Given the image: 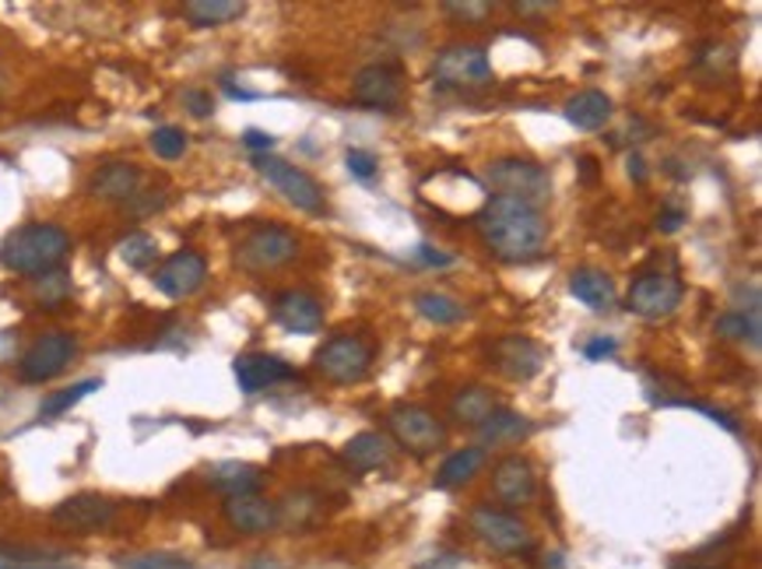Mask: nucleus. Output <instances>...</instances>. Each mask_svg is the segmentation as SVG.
<instances>
[{"instance_id":"4be33fe9","label":"nucleus","mask_w":762,"mask_h":569,"mask_svg":"<svg viewBox=\"0 0 762 569\" xmlns=\"http://www.w3.org/2000/svg\"><path fill=\"white\" fill-rule=\"evenodd\" d=\"M562 120L569 127L583 130V135H594V130H601L608 120H612V99H608V95L598 92V88L580 92L562 106Z\"/></svg>"},{"instance_id":"393cba45","label":"nucleus","mask_w":762,"mask_h":569,"mask_svg":"<svg viewBox=\"0 0 762 569\" xmlns=\"http://www.w3.org/2000/svg\"><path fill=\"white\" fill-rule=\"evenodd\" d=\"M495 408H500V397L489 387H464L461 394H453V401H450L453 419L461 426H474V429H479Z\"/></svg>"},{"instance_id":"b1692460","label":"nucleus","mask_w":762,"mask_h":569,"mask_svg":"<svg viewBox=\"0 0 762 569\" xmlns=\"http://www.w3.org/2000/svg\"><path fill=\"white\" fill-rule=\"evenodd\" d=\"M485 447H464V450H453L450 458L440 464L436 471V489H461L468 485L474 474L485 468Z\"/></svg>"},{"instance_id":"09e8293b","label":"nucleus","mask_w":762,"mask_h":569,"mask_svg":"<svg viewBox=\"0 0 762 569\" xmlns=\"http://www.w3.org/2000/svg\"><path fill=\"white\" fill-rule=\"evenodd\" d=\"M513 8H517V14H524V18H538V14L551 11L556 4H530V0H520V4H513Z\"/></svg>"},{"instance_id":"2eb2a0df","label":"nucleus","mask_w":762,"mask_h":569,"mask_svg":"<svg viewBox=\"0 0 762 569\" xmlns=\"http://www.w3.org/2000/svg\"><path fill=\"white\" fill-rule=\"evenodd\" d=\"M207 278V260L197 250H180L155 271V289L169 299L194 296Z\"/></svg>"},{"instance_id":"a878e982","label":"nucleus","mask_w":762,"mask_h":569,"mask_svg":"<svg viewBox=\"0 0 762 569\" xmlns=\"http://www.w3.org/2000/svg\"><path fill=\"white\" fill-rule=\"evenodd\" d=\"M530 429H535V426H530V419H524V415H517V411H506V408H495L489 419L479 426L485 447L517 443V440H524V436H530Z\"/></svg>"},{"instance_id":"20e7f679","label":"nucleus","mask_w":762,"mask_h":569,"mask_svg":"<svg viewBox=\"0 0 762 569\" xmlns=\"http://www.w3.org/2000/svg\"><path fill=\"white\" fill-rule=\"evenodd\" d=\"M387 429H390V440L405 453H411L415 461L432 458V453L443 450L447 443V426L436 419L432 411L418 408V405H397L387 415Z\"/></svg>"},{"instance_id":"423d86ee","label":"nucleus","mask_w":762,"mask_h":569,"mask_svg":"<svg viewBox=\"0 0 762 569\" xmlns=\"http://www.w3.org/2000/svg\"><path fill=\"white\" fill-rule=\"evenodd\" d=\"M296 254H299V239L292 229H285V225H260V229L246 233L239 239L236 264L250 275H264V271L285 268Z\"/></svg>"},{"instance_id":"c85d7f7f","label":"nucleus","mask_w":762,"mask_h":569,"mask_svg":"<svg viewBox=\"0 0 762 569\" xmlns=\"http://www.w3.org/2000/svg\"><path fill=\"white\" fill-rule=\"evenodd\" d=\"M71 292H74V281H71V271L64 268H53V271H46V275H40L32 281V299L40 302L43 310H56V307H64V302L71 299Z\"/></svg>"},{"instance_id":"a211bd4d","label":"nucleus","mask_w":762,"mask_h":569,"mask_svg":"<svg viewBox=\"0 0 762 569\" xmlns=\"http://www.w3.org/2000/svg\"><path fill=\"white\" fill-rule=\"evenodd\" d=\"M225 520L233 524L239 535H264V530L278 527V506L264 500L260 492H246V496L225 500Z\"/></svg>"},{"instance_id":"7ed1b4c3","label":"nucleus","mask_w":762,"mask_h":569,"mask_svg":"<svg viewBox=\"0 0 762 569\" xmlns=\"http://www.w3.org/2000/svg\"><path fill=\"white\" fill-rule=\"evenodd\" d=\"M250 165L278 190L285 201L296 204L299 212H307V215L328 212V197H323V190L316 186V180L310 173H302L299 165L285 162L281 155H271V151H257V155H250Z\"/></svg>"},{"instance_id":"cd10ccee","label":"nucleus","mask_w":762,"mask_h":569,"mask_svg":"<svg viewBox=\"0 0 762 569\" xmlns=\"http://www.w3.org/2000/svg\"><path fill=\"white\" fill-rule=\"evenodd\" d=\"M212 482L222 496H246V492H257L260 485V471L254 464H243V461H222L212 468Z\"/></svg>"},{"instance_id":"a18cd8bd","label":"nucleus","mask_w":762,"mask_h":569,"mask_svg":"<svg viewBox=\"0 0 762 569\" xmlns=\"http://www.w3.org/2000/svg\"><path fill=\"white\" fill-rule=\"evenodd\" d=\"M418 569H468V562L461 556H436V559L422 562Z\"/></svg>"},{"instance_id":"3c124183","label":"nucleus","mask_w":762,"mask_h":569,"mask_svg":"<svg viewBox=\"0 0 762 569\" xmlns=\"http://www.w3.org/2000/svg\"><path fill=\"white\" fill-rule=\"evenodd\" d=\"M580 165H583V173H587V183H594V173H598V165H594V162H590V159H583Z\"/></svg>"},{"instance_id":"dca6fc26","label":"nucleus","mask_w":762,"mask_h":569,"mask_svg":"<svg viewBox=\"0 0 762 569\" xmlns=\"http://www.w3.org/2000/svg\"><path fill=\"white\" fill-rule=\"evenodd\" d=\"M492 492H495V500H500L503 506H509V509L527 506L530 500H535V492H538L535 468H530L524 458H506L492 474Z\"/></svg>"},{"instance_id":"5701e85b","label":"nucleus","mask_w":762,"mask_h":569,"mask_svg":"<svg viewBox=\"0 0 762 569\" xmlns=\"http://www.w3.org/2000/svg\"><path fill=\"white\" fill-rule=\"evenodd\" d=\"M569 292L577 302H583L587 310H612L615 307V281L598 268H580L569 278Z\"/></svg>"},{"instance_id":"7c9ffc66","label":"nucleus","mask_w":762,"mask_h":569,"mask_svg":"<svg viewBox=\"0 0 762 569\" xmlns=\"http://www.w3.org/2000/svg\"><path fill=\"white\" fill-rule=\"evenodd\" d=\"M95 390H103V379H82V384H71V387H64V390L50 394L46 401H43V408H40V415H43V419H53V415H64V411H71L74 405H78L82 397H88V394H95Z\"/></svg>"},{"instance_id":"a19ab883","label":"nucleus","mask_w":762,"mask_h":569,"mask_svg":"<svg viewBox=\"0 0 762 569\" xmlns=\"http://www.w3.org/2000/svg\"><path fill=\"white\" fill-rule=\"evenodd\" d=\"M418 257L426 260V268H450L453 264V254H447V250H440V246H432V243H422L418 246Z\"/></svg>"},{"instance_id":"e433bc0d","label":"nucleus","mask_w":762,"mask_h":569,"mask_svg":"<svg viewBox=\"0 0 762 569\" xmlns=\"http://www.w3.org/2000/svg\"><path fill=\"white\" fill-rule=\"evenodd\" d=\"M345 165H348V173L358 176V180H373L379 173V162L373 151H362V148H352L348 155H345Z\"/></svg>"},{"instance_id":"2f4dec72","label":"nucleus","mask_w":762,"mask_h":569,"mask_svg":"<svg viewBox=\"0 0 762 569\" xmlns=\"http://www.w3.org/2000/svg\"><path fill=\"white\" fill-rule=\"evenodd\" d=\"M415 310L422 313V320H432V324H457V320H464V307L461 302H453L440 292H426V296H418L415 302Z\"/></svg>"},{"instance_id":"bb28decb","label":"nucleus","mask_w":762,"mask_h":569,"mask_svg":"<svg viewBox=\"0 0 762 569\" xmlns=\"http://www.w3.org/2000/svg\"><path fill=\"white\" fill-rule=\"evenodd\" d=\"M243 11H246L243 0H186L183 4V18L197 29H215L225 22H236Z\"/></svg>"},{"instance_id":"ea45409f","label":"nucleus","mask_w":762,"mask_h":569,"mask_svg":"<svg viewBox=\"0 0 762 569\" xmlns=\"http://www.w3.org/2000/svg\"><path fill=\"white\" fill-rule=\"evenodd\" d=\"M183 106H186L190 117H212V112H215L212 95H207V92H197V88L183 92Z\"/></svg>"},{"instance_id":"0eeeda50","label":"nucleus","mask_w":762,"mask_h":569,"mask_svg":"<svg viewBox=\"0 0 762 569\" xmlns=\"http://www.w3.org/2000/svg\"><path fill=\"white\" fill-rule=\"evenodd\" d=\"M313 366L334 384H355L373 366V345L362 334H331L313 355Z\"/></svg>"},{"instance_id":"412c9836","label":"nucleus","mask_w":762,"mask_h":569,"mask_svg":"<svg viewBox=\"0 0 762 569\" xmlns=\"http://www.w3.org/2000/svg\"><path fill=\"white\" fill-rule=\"evenodd\" d=\"M341 458L355 471H379L394 461V440L387 432H358L345 443Z\"/></svg>"},{"instance_id":"9b49d317","label":"nucleus","mask_w":762,"mask_h":569,"mask_svg":"<svg viewBox=\"0 0 762 569\" xmlns=\"http://www.w3.org/2000/svg\"><path fill=\"white\" fill-rule=\"evenodd\" d=\"M436 88H468L492 82V64L482 46H450L432 64Z\"/></svg>"},{"instance_id":"aec40b11","label":"nucleus","mask_w":762,"mask_h":569,"mask_svg":"<svg viewBox=\"0 0 762 569\" xmlns=\"http://www.w3.org/2000/svg\"><path fill=\"white\" fill-rule=\"evenodd\" d=\"M141 183H144V173L141 169L135 165V162H124V159H117V162H106V165H99L92 173V180H88V190L99 201H130L141 190Z\"/></svg>"},{"instance_id":"6e6552de","label":"nucleus","mask_w":762,"mask_h":569,"mask_svg":"<svg viewBox=\"0 0 762 569\" xmlns=\"http://www.w3.org/2000/svg\"><path fill=\"white\" fill-rule=\"evenodd\" d=\"M471 530L479 535L492 552L500 556H520V552H530V545H535V538H530V530L520 517H513L509 509H500V506H474L471 509Z\"/></svg>"},{"instance_id":"58836bf2","label":"nucleus","mask_w":762,"mask_h":569,"mask_svg":"<svg viewBox=\"0 0 762 569\" xmlns=\"http://www.w3.org/2000/svg\"><path fill=\"white\" fill-rule=\"evenodd\" d=\"M615 352H619V341H615V337H608V334L590 337L587 345H583V355L590 358V363H601V358H612Z\"/></svg>"},{"instance_id":"ddd939ff","label":"nucleus","mask_w":762,"mask_h":569,"mask_svg":"<svg viewBox=\"0 0 762 569\" xmlns=\"http://www.w3.org/2000/svg\"><path fill=\"white\" fill-rule=\"evenodd\" d=\"M355 103L366 109H397L405 95V74L394 64H369L355 74Z\"/></svg>"},{"instance_id":"f704fd0d","label":"nucleus","mask_w":762,"mask_h":569,"mask_svg":"<svg viewBox=\"0 0 762 569\" xmlns=\"http://www.w3.org/2000/svg\"><path fill=\"white\" fill-rule=\"evenodd\" d=\"M151 151H155V155L165 159V162H176V159H183V151H186V135L180 127H155V130H151Z\"/></svg>"},{"instance_id":"de8ad7c7","label":"nucleus","mask_w":762,"mask_h":569,"mask_svg":"<svg viewBox=\"0 0 762 569\" xmlns=\"http://www.w3.org/2000/svg\"><path fill=\"white\" fill-rule=\"evenodd\" d=\"M629 176H633L636 183H643V180H646V162H643L640 151H633V155H629Z\"/></svg>"},{"instance_id":"c756f323","label":"nucleus","mask_w":762,"mask_h":569,"mask_svg":"<svg viewBox=\"0 0 762 569\" xmlns=\"http://www.w3.org/2000/svg\"><path fill=\"white\" fill-rule=\"evenodd\" d=\"M713 331H717L720 337L741 341V345H752V348L762 345V320H759V313H745V310L723 313V316H717Z\"/></svg>"},{"instance_id":"8fccbe9b","label":"nucleus","mask_w":762,"mask_h":569,"mask_svg":"<svg viewBox=\"0 0 762 569\" xmlns=\"http://www.w3.org/2000/svg\"><path fill=\"white\" fill-rule=\"evenodd\" d=\"M0 569H71L61 562H0Z\"/></svg>"},{"instance_id":"4c0bfd02","label":"nucleus","mask_w":762,"mask_h":569,"mask_svg":"<svg viewBox=\"0 0 762 569\" xmlns=\"http://www.w3.org/2000/svg\"><path fill=\"white\" fill-rule=\"evenodd\" d=\"M675 405H681V408H693V411H699V415H707L710 422H717V426H723L728 432H741V426H738V419L734 415H728V411H720V408H710L707 401H675Z\"/></svg>"},{"instance_id":"c9c22d12","label":"nucleus","mask_w":762,"mask_h":569,"mask_svg":"<svg viewBox=\"0 0 762 569\" xmlns=\"http://www.w3.org/2000/svg\"><path fill=\"white\" fill-rule=\"evenodd\" d=\"M440 8L450 22H464V25L485 22L489 11H492V4H485V0H443Z\"/></svg>"},{"instance_id":"79ce46f5","label":"nucleus","mask_w":762,"mask_h":569,"mask_svg":"<svg viewBox=\"0 0 762 569\" xmlns=\"http://www.w3.org/2000/svg\"><path fill=\"white\" fill-rule=\"evenodd\" d=\"M162 204H165V194H148L141 201H130V215L141 218V215H151V212H162Z\"/></svg>"},{"instance_id":"f8f14e48","label":"nucleus","mask_w":762,"mask_h":569,"mask_svg":"<svg viewBox=\"0 0 762 569\" xmlns=\"http://www.w3.org/2000/svg\"><path fill=\"white\" fill-rule=\"evenodd\" d=\"M681 281L672 278V275H661V271H651V275H640L633 284H629L625 292V307L633 310L636 316H646V320H661L678 310L681 302Z\"/></svg>"},{"instance_id":"c03bdc74","label":"nucleus","mask_w":762,"mask_h":569,"mask_svg":"<svg viewBox=\"0 0 762 569\" xmlns=\"http://www.w3.org/2000/svg\"><path fill=\"white\" fill-rule=\"evenodd\" d=\"M243 144L250 148L254 155H257V151L275 148V138H271V135H264V130H246V135H243Z\"/></svg>"},{"instance_id":"4468645a","label":"nucleus","mask_w":762,"mask_h":569,"mask_svg":"<svg viewBox=\"0 0 762 569\" xmlns=\"http://www.w3.org/2000/svg\"><path fill=\"white\" fill-rule=\"evenodd\" d=\"M489 363L506 379H530L545 366V352L538 341H530L524 334H506L495 345H489Z\"/></svg>"},{"instance_id":"37998d69","label":"nucleus","mask_w":762,"mask_h":569,"mask_svg":"<svg viewBox=\"0 0 762 569\" xmlns=\"http://www.w3.org/2000/svg\"><path fill=\"white\" fill-rule=\"evenodd\" d=\"M685 225V212H678V207H664V212L657 215V229L661 233H675Z\"/></svg>"},{"instance_id":"f3484780","label":"nucleus","mask_w":762,"mask_h":569,"mask_svg":"<svg viewBox=\"0 0 762 569\" xmlns=\"http://www.w3.org/2000/svg\"><path fill=\"white\" fill-rule=\"evenodd\" d=\"M233 373H236V384L243 394H257V390H268V387H278L285 384V379L299 376L289 363H281V358L275 355H239L233 363Z\"/></svg>"},{"instance_id":"72a5a7b5","label":"nucleus","mask_w":762,"mask_h":569,"mask_svg":"<svg viewBox=\"0 0 762 569\" xmlns=\"http://www.w3.org/2000/svg\"><path fill=\"white\" fill-rule=\"evenodd\" d=\"M120 257H124V264H130L135 271H144L148 264H155V257H159V243L151 239L148 233H135V236H127V239L120 243Z\"/></svg>"},{"instance_id":"f03ea898","label":"nucleus","mask_w":762,"mask_h":569,"mask_svg":"<svg viewBox=\"0 0 762 569\" xmlns=\"http://www.w3.org/2000/svg\"><path fill=\"white\" fill-rule=\"evenodd\" d=\"M67 254H71V236L61 225H50V222L22 225V229H14L0 243V264L25 278H40L53 268H61V260Z\"/></svg>"},{"instance_id":"6ab92c4d","label":"nucleus","mask_w":762,"mask_h":569,"mask_svg":"<svg viewBox=\"0 0 762 569\" xmlns=\"http://www.w3.org/2000/svg\"><path fill=\"white\" fill-rule=\"evenodd\" d=\"M278 328H285L289 334H316L323 328V307L310 296V292H281L271 307Z\"/></svg>"},{"instance_id":"f257e3e1","label":"nucleus","mask_w":762,"mask_h":569,"mask_svg":"<svg viewBox=\"0 0 762 569\" xmlns=\"http://www.w3.org/2000/svg\"><path fill=\"white\" fill-rule=\"evenodd\" d=\"M492 257L503 264H524L535 260L548 243V222L535 204L517 197H489L485 207L474 218Z\"/></svg>"},{"instance_id":"473e14b6","label":"nucleus","mask_w":762,"mask_h":569,"mask_svg":"<svg viewBox=\"0 0 762 569\" xmlns=\"http://www.w3.org/2000/svg\"><path fill=\"white\" fill-rule=\"evenodd\" d=\"M117 569H197V566L176 552H135V556H120Z\"/></svg>"},{"instance_id":"39448f33","label":"nucleus","mask_w":762,"mask_h":569,"mask_svg":"<svg viewBox=\"0 0 762 569\" xmlns=\"http://www.w3.org/2000/svg\"><path fill=\"white\" fill-rule=\"evenodd\" d=\"M485 183L495 190V197H517L527 204H541L551 197L548 169L530 159H495L485 169Z\"/></svg>"},{"instance_id":"9d476101","label":"nucleus","mask_w":762,"mask_h":569,"mask_svg":"<svg viewBox=\"0 0 762 569\" xmlns=\"http://www.w3.org/2000/svg\"><path fill=\"white\" fill-rule=\"evenodd\" d=\"M50 520L64 535H95L117 520V503L99 496V492H78V496L56 503Z\"/></svg>"},{"instance_id":"49530a36","label":"nucleus","mask_w":762,"mask_h":569,"mask_svg":"<svg viewBox=\"0 0 762 569\" xmlns=\"http://www.w3.org/2000/svg\"><path fill=\"white\" fill-rule=\"evenodd\" d=\"M222 85H225V92L228 95H233V99H239V103H257L260 99V95L257 92H250V88H239L233 78H228V74H225V78H222Z\"/></svg>"},{"instance_id":"603ef678","label":"nucleus","mask_w":762,"mask_h":569,"mask_svg":"<svg viewBox=\"0 0 762 569\" xmlns=\"http://www.w3.org/2000/svg\"><path fill=\"white\" fill-rule=\"evenodd\" d=\"M689 569H710V566H689Z\"/></svg>"},{"instance_id":"1a4fd4ad","label":"nucleus","mask_w":762,"mask_h":569,"mask_svg":"<svg viewBox=\"0 0 762 569\" xmlns=\"http://www.w3.org/2000/svg\"><path fill=\"white\" fill-rule=\"evenodd\" d=\"M78 355V337L71 331H46L32 341V348L22 355V366H18V376L25 384H46V379L61 376L71 358Z\"/></svg>"}]
</instances>
